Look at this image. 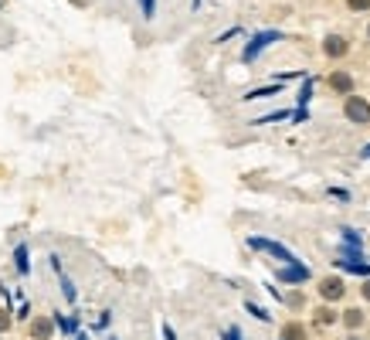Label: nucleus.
<instances>
[{
    "instance_id": "nucleus-15",
    "label": "nucleus",
    "mask_w": 370,
    "mask_h": 340,
    "mask_svg": "<svg viewBox=\"0 0 370 340\" xmlns=\"http://www.w3.org/2000/svg\"><path fill=\"white\" fill-rule=\"evenodd\" d=\"M343 239H347V245H357V249H364V239H360L354 228H343Z\"/></svg>"
},
{
    "instance_id": "nucleus-9",
    "label": "nucleus",
    "mask_w": 370,
    "mask_h": 340,
    "mask_svg": "<svg viewBox=\"0 0 370 340\" xmlns=\"http://www.w3.org/2000/svg\"><path fill=\"white\" fill-rule=\"evenodd\" d=\"M343 324H347L350 330H360V327H364V313H360V310H347V313H343Z\"/></svg>"
},
{
    "instance_id": "nucleus-26",
    "label": "nucleus",
    "mask_w": 370,
    "mask_h": 340,
    "mask_svg": "<svg viewBox=\"0 0 370 340\" xmlns=\"http://www.w3.org/2000/svg\"><path fill=\"white\" fill-rule=\"evenodd\" d=\"M360 157H370V147H364V154H360Z\"/></svg>"
},
{
    "instance_id": "nucleus-10",
    "label": "nucleus",
    "mask_w": 370,
    "mask_h": 340,
    "mask_svg": "<svg viewBox=\"0 0 370 340\" xmlns=\"http://www.w3.org/2000/svg\"><path fill=\"white\" fill-rule=\"evenodd\" d=\"M14 262H17V272H21V276H27V269H31V265H27V245H17Z\"/></svg>"
},
{
    "instance_id": "nucleus-30",
    "label": "nucleus",
    "mask_w": 370,
    "mask_h": 340,
    "mask_svg": "<svg viewBox=\"0 0 370 340\" xmlns=\"http://www.w3.org/2000/svg\"><path fill=\"white\" fill-rule=\"evenodd\" d=\"M282 340H285V337H282Z\"/></svg>"
},
{
    "instance_id": "nucleus-3",
    "label": "nucleus",
    "mask_w": 370,
    "mask_h": 340,
    "mask_svg": "<svg viewBox=\"0 0 370 340\" xmlns=\"http://www.w3.org/2000/svg\"><path fill=\"white\" fill-rule=\"evenodd\" d=\"M272 41H282V34H278V31H262V34H255V38L248 41V48H245V55H241V58H245V62H255V58L262 55V48H265V45H272Z\"/></svg>"
},
{
    "instance_id": "nucleus-31",
    "label": "nucleus",
    "mask_w": 370,
    "mask_h": 340,
    "mask_svg": "<svg viewBox=\"0 0 370 340\" xmlns=\"http://www.w3.org/2000/svg\"><path fill=\"white\" fill-rule=\"evenodd\" d=\"M112 340H116V337H112Z\"/></svg>"
},
{
    "instance_id": "nucleus-21",
    "label": "nucleus",
    "mask_w": 370,
    "mask_h": 340,
    "mask_svg": "<svg viewBox=\"0 0 370 340\" xmlns=\"http://www.w3.org/2000/svg\"><path fill=\"white\" fill-rule=\"evenodd\" d=\"M140 7H143V17L150 21L153 17V0H140Z\"/></svg>"
},
{
    "instance_id": "nucleus-6",
    "label": "nucleus",
    "mask_w": 370,
    "mask_h": 340,
    "mask_svg": "<svg viewBox=\"0 0 370 340\" xmlns=\"http://www.w3.org/2000/svg\"><path fill=\"white\" fill-rule=\"evenodd\" d=\"M323 51H326L330 58H343L350 48H347V38H340V34H326V41H323Z\"/></svg>"
},
{
    "instance_id": "nucleus-24",
    "label": "nucleus",
    "mask_w": 370,
    "mask_h": 340,
    "mask_svg": "<svg viewBox=\"0 0 370 340\" xmlns=\"http://www.w3.org/2000/svg\"><path fill=\"white\" fill-rule=\"evenodd\" d=\"M360 293H364V300H367V303H370V279H367V282H364V289H360Z\"/></svg>"
},
{
    "instance_id": "nucleus-25",
    "label": "nucleus",
    "mask_w": 370,
    "mask_h": 340,
    "mask_svg": "<svg viewBox=\"0 0 370 340\" xmlns=\"http://www.w3.org/2000/svg\"><path fill=\"white\" fill-rule=\"evenodd\" d=\"M7 324H10V320H7V313H0V330H7Z\"/></svg>"
},
{
    "instance_id": "nucleus-5",
    "label": "nucleus",
    "mask_w": 370,
    "mask_h": 340,
    "mask_svg": "<svg viewBox=\"0 0 370 340\" xmlns=\"http://www.w3.org/2000/svg\"><path fill=\"white\" fill-rule=\"evenodd\" d=\"M343 293H347V286H343V279H336V276H330V279H323V282H319V296H323L326 303L343 300Z\"/></svg>"
},
{
    "instance_id": "nucleus-4",
    "label": "nucleus",
    "mask_w": 370,
    "mask_h": 340,
    "mask_svg": "<svg viewBox=\"0 0 370 340\" xmlns=\"http://www.w3.org/2000/svg\"><path fill=\"white\" fill-rule=\"evenodd\" d=\"M276 279L278 282H306L309 279V265H302V262H285L282 269H276Z\"/></svg>"
},
{
    "instance_id": "nucleus-13",
    "label": "nucleus",
    "mask_w": 370,
    "mask_h": 340,
    "mask_svg": "<svg viewBox=\"0 0 370 340\" xmlns=\"http://www.w3.org/2000/svg\"><path fill=\"white\" fill-rule=\"evenodd\" d=\"M309 95H313V79H306V82H302V88H299V109H306Z\"/></svg>"
},
{
    "instance_id": "nucleus-2",
    "label": "nucleus",
    "mask_w": 370,
    "mask_h": 340,
    "mask_svg": "<svg viewBox=\"0 0 370 340\" xmlns=\"http://www.w3.org/2000/svg\"><path fill=\"white\" fill-rule=\"evenodd\" d=\"M248 245H252V249H259V252L276 255V258H282V262H299L295 255L285 249V245H278V242H272V239H259V235H252V239H248Z\"/></svg>"
},
{
    "instance_id": "nucleus-22",
    "label": "nucleus",
    "mask_w": 370,
    "mask_h": 340,
    "mask_svg": "<svg viewBox=\"0 0 370 340\" xmlns=\"http://www.w3.org/2000/svg\"><path fill=\"white\" fill-rule=\"evenodd\" d=\"M224 340H241V334H238V327H228V330H224Z\"/></svg>"
},
{
    "instance_id": "nucleus-11",
    "label": "nucleus",
    "mask_w": 370,
    "mask_h": 340,
    "mask_svg": "<svg viewBox=\"0 0 370 340\" xmlns=\"http://www.w3.org/2000/svg\"><path fill=\"white\" fill-rule=\"evenodd\" d=\"M278 88H282V85H265V88H255V92H248L245 99H265V95H278Z\"/></svg>"
},
{
    "instance_id": "nucleus-1",
    "label": "nucleus",
    "mask_w": 370,
    "mask_h": 340,
    "mask_svg": "<svg viewBox=\"0 0 370 340\" xmlns=\"http://www.w3.org/2000/svg\"><path fill=\"white\" fill-rule=\"evenodd\" d=\"M343 112H347V119L350 123H370V102H364L360 95H347V102H343Z\"/></svg>"
},
{
    "instance_id": "nucleus-19",
    "label": "nucleus",
    "mask_w": 370,
    "mask_h": 340,
    "mask_svg": "<svg viewBox=\"0 0 370 340\" xmlns=\"http://www.w3.org/2000/svg\"><path fill=\"white\" fill-rule=\"evenodd\" d=\"M285 340H302V327H285Z\"/></svg>"
},
{
    "instance_id": "nucleus-23",
    "label": "nucleus",
    "mask_w": 370,
    "mask_h": 340,
    "mask_svg": "<svg viewBox=\"0 0 370 340\" xmlns=\"http://www.w3.org/2000/svg\"><path fill=\"white\" fill-rule=\"evenodd\" d=\"M163 340H177V334H174V330H170L167 324H163Z\"/></svg>"
},
{
    "instance_id": "nucleus-14",
    "label": "nucleus",
    "mask_w": 370,
    "mask_h": 340,
    "mask_svg": "<svg viewBox=\"0 0 370 340\" xmlns=\"http://www.w3.org/2000/svg\"><path fill=\"white\" fill-rule=\"evenodd\" d=\"M316 320H319V324H323V327H330V324H336V313H333V310H326V306H323V310H316Z\"/></svg>"
},
{
    "instance_id": "nucleus-28",
    "label": "nucleus",
    "mask_w": 370,
    "mask_h": 340,
    "mask_svg": "<svg viewBox=\"0 0 370 340\" xmlns=\"http://www.w3.org/2000/svg\"><path fill=\"white\" fill-rule=\"evenodd\" d=\"M347 340H360V337H347Z\"/></svg>"
},
{
    "instance_id": "nucleus-12",
    "label": "nucleus",
    "mask_w": 370,
    "mask_h": 340,
    "mask_svg": "<svg viewBox=\"0 0 370 340\" xmlns=\"http://www.w3.org/2000/svg\"><path fill=\"white\" fill-rule=\"evenodd\" d=\"M58 276H62V272H58ZM62 289H65V300H68V303H75V296H79V293H75V282H72L68 276H62Z\"/></svg>"
},
{
    "instance_id": "nucleus-27",
    "label": "nucleus",
    "mask_w": 370,
    "mask_h": 340,
    "mask_svg": "<svg viewBox=\"0 0 370 340\" xmlns=\"http://www.w3.org/2000/svg\"><path fill=\"white\" fill-rule=\"evenodd\" d=\"M75 340H89V337H85V334H79V337H75Z\"/></svg>"
},
{
    "instance_id": "nucleus-29",
    "label": "nucleus",
    "mask_w": 370,
    "mask_h": 340,
    "mask_svg": "<svg viewBox=\"0 0 370 340\" xmlns=\"http://www.w3.org/2000/svg\"><path fill=\"white\" fill-rule=\"evenodd\" d=\"M367 38H370V27H367Z\"/></svg>"
},
{
    "instance_id": "nucleus-7",
    "label": "nucleus",
    "mask_w": 370,
    "mask_h": 340,
    "mask_svg": "<svg viewBox=\"0 0 370 340\" xmlns=\"http://www.w3.org/2000/svg\"><path fill=\"white\" fill-rule=\"evenodd\" d=\"M330 88L340 92V95H350V92H354V79H350L347 72H333V75H330Z\"/></svg>"
},
{
    "instance_id": "nucleus-16",
    "label": "nucleus",
    "mask_w": 370,
    "mask_h": 340,
    "mask_svg": "<svg viewBox=\"0 0 370 340\" xmlns=\"http://www.w3.org/2000/svg\"><path fill=\"white\" fill-rule=\"evenodd\" d=\"M245 310H248V313H252V317H259V320H262V324H269V320H272V317H269V313H265V310H262V306H255V303H245Z\"/></svg>"
},
{
    "instance_id": "nucleus-8",
    "label": "nucleus",
    "mask_w": 370,
    "mask_h": 340,
    "mask_svg": "<svg viewBox=\"0 0 370 340\" xmlns=\"http://www.w3.org/2000/svg\"><path fill=\"white\" fill-rule=\"evenodd\" d=\"M55 334V320H34L31 324V337L34 340H48Z\"/></svg>"
},
{
    "instance_id": "nucleus-17",
    "label": "nucleus",
    "mask_w": 370,
    "mask_h": 340,
    "mask_svg": "<svg viewBox=\"0 0 370 340\" xmlns=\"http://www.w3.org/2000/svg\"><path fill=\"white\" fill-rule=\"evenodd\" d=\"M62 320V330L65 334H75V327H79V317H58Z\"/></svg>"
},
{
    "instance_id": "nucleus-18",
    "label": "nucleus",
    "mask_w": 370,
    "mask_h": 340,
    "mask_svg": "<svg viewBox=\"0 0 370 340\" xmlns=\"http://www.w3.org/2000/svg\"><path fill=\"white\" fill-rule=\"evenodd\" d=\"M285 116H289V112H269V116L259 119V126H262V123H278V119H285Z\"/></svg>"
},
{
    "instance_id": "nucleus-20",
    "label": "nucleus",
    "mask_w": 370,
    "mask_h": 340,
    "mask_svg": "<svg viewBox=\"0 0 370 340\" xmlns=\"http://www.w3.org/2000/svg\"><path fill=\"white\" fill-rule=\"evenodd\" d=\"M347 7H350V10H367L370 0H347Z\"/></svg>"
}]
</instances>
